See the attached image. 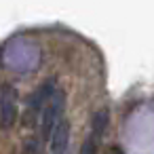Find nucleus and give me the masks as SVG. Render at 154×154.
Here are the masks:
<instances>
[{
  "mask_svg": "<svg viewBox=\"0 0 154 154\" xmlns=\"http://www.w3.org/2000/svg\"><path fill=\"white\" fill-rule=\"evenodd\" d=\"M97 146H99V139H95L93 135L82 143V150H80V154H97Z\"/></svg>",
  "mask_w": 154,
  "mask_h": 154,
  "instance_id": "obj_5",
  "label": "nucleus"
},
{
  "mask_svg": "<svg viewBox=\"0 0 154 154\" xmlns=\"http://www.w3.org/2000/svg\"><path fill=\"white\" fill-rule=\"evenodd\" d=\"M17 93L9 85L0 87V125L5 129H11L17 122Z\"/></svg>",
  "mask_w": 154,
  "mask_h": 154,
  "instance_id": "obj_2",
  "label": "nucleus"
},
{
  "mask_svg": "<svg viewBox=\"0 0 154 154\" xmlns=\"http://www.w3.org/2000/svg\"><path fill=\"white\" fill-rule=\"evenodd\" d=\"M63 110H66V93L57 89L40 110V135H42V139H49L55 125L63 118Z\"/></svg>",
  "mask_w": 154,
  "mask_h": 154,
  "instance_id": "obj_1",
  "label": "nucleus"
},
{
  "mask_svg": "<svg viewBox=\"0 0 154 154\" xmlns=\"http://www.w3.org/2000/svg\"><path fill=\"white\" fill-rule=\"evenodd\" d=\"M70 141V122L61 118L49 135V154H66Z\"/></svg>",
  "mask_w": 154,
  "mask_h": 154,
  "instance_id": "obj_3",
  "label": "nucleus"
},
{
  "mask_svg": "<svg viewBox=\"0 0 154 154\" xmlns=\"http://www.w3.org/2000/svg\"><path fill=\"white\" fill-rule=\"evenodd\" d=\"M106 127H108V110H101V112H97L95 118H93V137L99 139V137L103 135Z\"/></svg>",
  "mask_w": 154,
  "mask_h": 154,
  "instance_id": "obj_4",
  "label": "nucleus"
}]
</instances>
